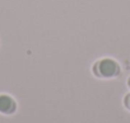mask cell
<instances>
[{"instance_id": "cell-3", "label": "cell", "mask_w": 130, "mask_h": 123, "mask_svg": "<svg viewBox=\"0 0 130 123\" xmlns=\"http://www.w3.org/2000/svg\"><path fill=\"white\" fill-rule=\"evenodd\" d=\"M125 105L127 107V109H130V94L126 95V98H125Z\"/></svg>"}, {"instance_id": "cell-1", "label": "cell", "mask_w": 130, "mask_h": 123, "mask_svg": "<svg viewBox=\"0 0 130 123\" xmlns=\"http://www.w3.org/2000/svg\"><path fill=\"white\" fill-rule=\"evenodd\" d=\"M96 71H97V75H100V76L113 78V76H116L120 72V67H119V65L115 62L113 60L105 58V60L100 61V62L97 64Z\"/></svg>"}, {"instance_id": "cell-2", "label": "cell", "mask_w": 130, "mask_h": 123, "mask_svg": "<svg viewBox=\"0 0 130 123\" xmlns=\"http://www.w3.org/2000/svg\"><path fill=\"white\" fill-rule=\"evenodd\" d=\"M15 110V102L9 95H0V112L4 114H12Z\"/></svg>"}]
</instances>
